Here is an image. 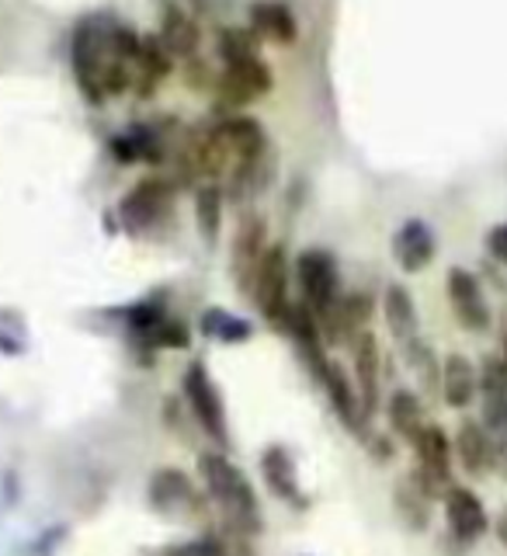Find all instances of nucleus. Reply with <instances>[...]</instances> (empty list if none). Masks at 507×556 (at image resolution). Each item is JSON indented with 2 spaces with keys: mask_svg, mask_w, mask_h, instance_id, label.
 I'll use <instances>...</instances> for the list:
<instances>
[{
  "mask_svg": "<svg viewBox=\"0 0 507 556\" xmlns=\"http://www.w3.org/2000/svg\"><path fill=\"white\" fill-rule=\"evenodd\" d=\"M261 477H265L268 491L278 501L292 504V508H306V494L300 486V473H295V459L286 445H268L261 452Z\"/></svg>",
  "mask_w": 507,
  "mask_h": 556,
  "instance_id": "nucleus-14",
  "label": "nucleus"
},
{
  "mask_svg": "<svg viewBox=\"0 0 507 556\" xmlns=\"http://www.w3.org/2000/svg\"><path fill=\"white\" fill-rule=\"evenodd\" d=\"M456 456L469 477H483L494 469V452H491V434L480 421H466L456 434Z\"/></svg>",
  "mask_w": 507,
  "mask_h": 556,
  "instance_id": "nucleus-19",
  "label": "nucleus"
},
{
  "mask_svg": "<svg viewBox=\"0 0 507 556\" xmlns=\"http://www.w3.org/2000/svg\"><path fill=\"white\" fill-rule=\"evenodd\" d=\"M448 303H452V309H456V320L466 330H473V334L491 330L494 313H491V303H486L483 286L473 271H466V268L448 271Z\"/></svg>",
  "mask_w": 507,
  "mask_h": 556,
  "instance_id": "nucleus-9",
  "label": "nucleus"
},
{
  "mask_svg": "<svg viewBox=\"0 0 507 556\" xmlns=\"http://www.w3.org/2000/svg\"><path fill=\"white\" fill-rule=\"evenodd\" d=\"M486 248H491L494 261H500V265L507 268V223L494 226L491 237H486Z\"/></svg>",
  "mask_w": 507,
  "mask_h": 556,
  "instance_id": "nucleus-31",
  "label": "nucleus"
},
{
  "mask_svg": "<svg viewBox=\"0 0 507 556\" xmlns=\"http://www.w3.org/2000/svg\"><path fill=\"white\" fill-rule=\"evenodd\" d=\"M497 535H500V543L507 546V511L500 515V521H497Z\"/></svg>",
  "mask_w": 507,
  "mask_h": 556,
  "instance_id": "nucleus-32",
  "label": "nucleus"
},
{
  "mask_svg": "<svg viewBox=\"0 0 507 556\" xmlns=\"http://www.w3.org/2000/svg\"><path fill=\"white\" fill-rule=\"evenodd\" d=\"M199 477L205 494L213 497L223 521L237 535H257L265 518H261V504L254 497L251 480L243 477V469L226 459V452H202L199 456Z\"/></svg>",
  "mask_w": 507,
  "mask_h": 556,
  "instance_id": "nucleus-2",
  "label": "nucleus"
},
{
  "mask_svg": "<svg viewBox=\"0 0 507 556\" xmlns=\"http://www.w3.org/2000/svg\"><path fill=\"white\" fill-rule=\"evenodd\" d=\"M295 278H300L303 303L309 306V313L317 320L341 300V295H338V289H341L338 261L330 257L327 251H320V248L300 254V261H295Z\"/></svg>",
  "mask_w": 507,
  "mask_h": 556,
  "instance_id": "nucleus-6",
  "label": "nucleus"
},
{
  "mask_svg": "<svg viewBox=\"0 0 507 556\" xmlns=\"http://www.w3.org/2000/svg\"><path fill=\"white\" fill-rule=\"evenodd\" d=\"M271 91V70L265 60H243V63H230L226 74L219 80V98L226 104H248L257 101L261 94Z\"/></svg>",
  "mask_w": 507,
  "mask_h": 556,
  "instance_id": "nucleus-13",
  "label": "nucleus"
},
{
  "mask_svg": "<svg viewBox=\"0 0 507 556\" xmlns=\"http://www.w3.org/2000/svg\"><path fill=\"white\" fill-rule=\"evenodd\" d=\"M407 355H410V365H414L417 379H421V387L424 390H442V365L434 362L431 348L421 344V341H414V344H407Z\"/></svg>",
  "mask_w": 507,
  "mask_h": 556,
  "instance_id": "nucleus-28",
  "label": "nucleus"
},
{
  "mask_svg": "<svg viewBox=\"0 0 507 556\" xmlns=\"http://www.w3.org/2000/svg\"><path fill=\"white\" fill-rule=\"evenodd\" d=\"M386 417H390V428L407 442H414L417 434H421V428L428 425L421 400H417L410 390H393L390 404H386Z\"/></svg>",
  "mask_w": 507,
  "mask_h": 556,
  "instance_id": "nucleus-24",
  "label": "nucleus"
},
{
  "mask_svg": "<svg viewBox=\"0 0 507 556\" xmlns=\"http://www.w3.org/2000/svg\"><path fill=\"white\" fill-rule=\"evenodd\" d=\"M199 330L208 341H219V344H243V341H251V334H254V327L248 320L237 317V313H230V309H219V306L202 313Z\"/></svg>",
  "mask_w": 507,
  "mask_h": 556,
  "instance_id": "nucleus-25",
  "label": "nucleus"
},
{
  "mask_svg": "<svg viewBox=\"0 0 507 556\" xmlns=\"http://www.w3.org/2000/svg\"><path fill=\"white\" fill-rule=\"evenodd\" d=\"M251 22H254L257 35H265V39L282 42V46H292L295 35H300L295 17L282 0H257V4L251 8Z\"/></svg>",
  "mask_w": 507,
  "mask_h": 556,
  "instance_id": "nucleus-21",
  "label": "nucleus"
},
{
  "mask_svg": "<svg viewBox=\"0 0 507 556\" xmlns=\"http://www.w3.org/2000/svg\"><path fill=\"white\" fill-rule=\"evenodd\" d=\"M480 396V372L466 355H448L442 362V400L452 410H466Z\"/></svg>",
  "mask_w": 507,
  "mask_h": 556,
  "instance_id": "nucleus-17",
  "label": "nucleus"
},
{
  "mask_svg": "<svg viewBox=\"0 0 507 556\" xmlns=\"http://www.w3.org/2000/svg\"><path fill=\"white\" fill-rule=\"evenodd\" d=\"M170 205H174L170 185L164 178H147V181H139L126 199H122L118 213H122V223H126L132 233H147L170 213Z\"/></svg>",
  "mask_w": 507,
  "mask_h": 556,
  "instance_id": "nucleus-7",
  "label": "nucleus"
},
{
  "mask_svg": "<svg viewBox=\"0 0 507 556\" xmlns=\"http://www.w3.org/2000/svg\"><path fill=\"white\" fill-rule=\"evenodd\" d=\"M156 39H161V46L170 52V56L188 60V56H195V49H199V25L191 22L181 8H167Z\"/></svg>",
  "mask_w": 507,
  "mask_h": 556,
  "instance_id": "nucleus-23",
  "label": "nucleus"
},
{
  "mask_svg": "<svg viewBox=\"0 0 507 556\" xmlns=\"http://www.w3.org/2000/svg\"><path fill=\"white\" fill-rule=\"evenodd\" d=\"M268 251V226L261 216H243V223L237 226V237H233V278L237 286L251 295L254 289V275L261 257Z\"/></svg>",
  "mask_w": 507,
  "mask_h": 556,
  "instance_id": "nucleus-12",
  "label": "nucleus"
},
{
  "mask_svg": "<svg viewBox=\"0 0 507 556\" xmlns=\"http://www.w3.org/2000/svg\"><path fill=\"white\" fill-rule=\"evenodd\" d=\"M213 132L226 147V153H230V161H237V164L265 156V147H268L265 143V129H261V122H254V118H243V115L226 118Z\"/></svg>",
  "mask_w": 507,
  "mask_h": 556,
  "instance_id": "nucleus-15",
  "label": "nucleus"
},
{
  "mask_svg": "<svg viewBox=\"0 0 507 556\" xmlns=\"http://www.w3.org/2000/svg\"><path fill=\"white\" fill-rule=\"evenodd\" d=\"M161 556H230V553H226V543H219L216 535H199V539H191V543L164 549Z\"/></svg>",
  "mask_w": 507,
  "mask_h": 556,
  "instance_id": "nucleus-30",
  "label": "nucleus"
},
{
  "mask_svg": "<svg viewBox=\"0 0 507 556\" xmlns=\"http://www.w3.org/2000/svg\"><path fill=\"white\" fill-rule=\"evenodd\" d=\"M442 501H445L448 532H452V539H459L462 546L477 543V539L491 529V515H486L477 491H469V486H448Z\"/></svg>",
  "mask_w": 507,
  "mask_h": 556,
  "instance_id": "nucleus-10",
  "label": "nucleus"
},
{
  "mask_svg": "<svg viewBox=\"0 0 507 556\" xmlns=\"http://www.w3.org/2000/svg\"><path fill=\"white\" fill-rule=\"evenodd\" d=\"M320 387L327 390V400H330V407H334L338 414V421L347 428V431H355L362 434V404H358V390L352 387V379H347V372L341 369L338 362H330L327 365V372L320 379Z\"/></svg>",
  "mask_w": 507,
  "mask_h": 556,
  "instance_id": "nucleus-18",
  "label": "nucleus"
},
{
  "mask_svg": "<svg viewBox=\"0 0 507 556\" xmlns=\"http://www.w3.org/2000/svg\"><path fill=\"white\" fill-rule=\"evenodd\" d=\"M352 358H355V390H358V404L362 417H369L379 410V387H382V355H379V341L372 330H358L352 341Z\"/></svg>",
  "mask_w": 507,
  "mask_h": 556,
  "instance_id": "nucleus-11",
  "label": "nucleus"
},
{
  "mask_svg": "<svg viewBox=\"0 0 507 556\" xmlns=\"http://www.w3.org/2000/svg\"><path fill=\"white\" fill-rule=\"evenodd\" d=\"M147 497H150V508L170 521H191V518H202V511H205L195 483H191V477L178 466L156 469L150 477Z\"/></svg>",
  "mask_w": 507,
  "mask_h": 556,
  "instance_id": "nucleus-4",
  "label": "nucleus"
},
{
  "mask_svg": "<svg viewBox=\"0 0 507 556\" xmlns=\"http://www.w3.org/2000/svg\"><path fill=\"white\" fill-rule=\"evenodd\" d=\"M393 254L404 271H424L434 257V233L424 219H407L393 237Z\"/></svg>",
  "mask_w": 507,
  "mask_h": 556,
  "instance_id": "nucleus-16",
  "label": "nucleus"
},
{
  "mask_svg": "<svg viewBox=\"0 0 507 556\" xmlns=\"http://www.w3.org/2000/svg\"><path fill=\"white\" fill-rule=\"evenodd\" d=\"M139 341L150 344V348H188L191 344V334H188V327L181 320L164 317L161 324H153Z\"/></svg>",
  "mask_w": 507,
  "mask_h": 556,
  "instance_id": "nucleus-29",
  "label": "nucleus"
},
{
  "mask_svg": "<svg viewBox=\"0 0 507 556\" xmlns=\"http://www.w3.org/2000/svg\"><path fill=\"white\" fill-rule=\"evenodd\" d=\"M185 400L191 407V417H195V425L213 439L216 445H226L230 442V431H226V407H223V396L216 390L213 376H208V369L202 362H191L185 369Z\"/></svg>",
  "mask_w": 507,
  "mask_h": 556,
  "instance_id": "nucleus-5",
  "label": "nucleus"
},
{
  "mask_svg": "<svg viewBox=\"0 0 507 556\" xmlns=\"http://www.w3.org/2000/svg\"><path fill=\"white\" fill-rule=\"evenodd\" d=\"M219 56L230 63H243L257 56V39L248 28H223L219 31Z\"/></svg>",
  "mask_w": 507,
  "mask_h": 556,
  "instance_id": "nucleus-27",
  "label": "nucleus"
},
{
  "mask_svg": "<svg viewBox=\"0 0 507 556\" xmlns=\"http://www.w3.org/2000/svg\"><path fill=\"white\" fill-rule=\"evenodd\" d=\"M414 452H417V477L424 480V486L434 494V497H442L448 491V469H452V442H448V434L439 428V425H424L421 434L410 442Z\"/></svg>",
  "mask_w": 507,
  "mask_h": 556,
  "instance_id": "nucleus-8",
  "label": "nucleus"
},
{
  "mask_svg": "<svg viewBox=\"0 0 507 556\" xmlns=\"http://www.w3.org/2000/svg\"><path fill=\"white\" fill-rule=\"evenodd\" d=\"M195 223L208 243L219 240V226H223V191L219 185H199L195 188Z\"/></svg>",
  "mask_w": 507,
  "mask_h": 556,
  "instance_id": "nucleus-26",
  "label": "nucleus"
},
{
  "mask_svg": "<svg viewBox=\"0 0 507 556\" xmlns=\"http://www.w3.org/2000/svg\"><path fill=\"white\" fill-rule=\"evenodd\" d=\"M251 300L257 303L261 317H265L271 327L282 330L289 324V309H292V300H289V257H286V248H278V243H275V248H268L265 257H261Z\"/></svg>",
  "mask_w": 507,
  "mask_h": 556,
  "instance_id": "nucleus-3",
  "label": "nucleus"
},
{
  "mask_svg": "<svg viewBox=\"0 0 507 556\" xmlns=\"http://www.w3.org/2000/svg\"><path fill=\"white\" fill-rule=\"evenodd\" d=\"M382 313H386V327L390 334L400 344H414L417 341V306H414V295L407 292V286H390L386 289V300H382Z\"/></svg>",
  "mask_w": 507,
  "mask_h": 556,
  "instance_id": "nucleus-22",
  "label": "nucleus"
},
{
  "mask_svg": "<svg viewBox=\"0 0 507 556\" xmlns=\"http://www.w3.org/2000/svg\"><path fill=\"white\" fill-rule=\"evenodd\" d=\"M139 42L129 28L115 25L109 14L84 17L74 31V70L84 94L101 104L109 94L129 87L132 60H139Z\"/></svg>",
  "mask_w": 507,
  "mask_h": 556,
  "instance_id": "nucleus-1",
  "label": "nucleus"
},
{
  "mask_svg": "<svg viewBox=\"0 0 507 556\" xmlns=\"http://www.w3.org/2000/svg\"><path fill=\"white\" fill-rule=\"evenodd\" d=\"M500 344H504V355H500V358L507 362V324H504V338H500Z\"/></svg>",
  "mask_w": 507,
  "mask_h": 556,
  "instance_id": "nucleus-33",
  "label": "nucleus"
},
{
  "mask_svg": "<svg viewBox=\"0 0 507 556\" xmlns=\"http://www.w3.org/2000/svg\"><path fill=\"white\" fill-rule=\"evenodd\" d=\"M439 501L434 497L424 480L417 477V469H410V473L396 483V511L404 515V521L414 529V532H421L428 529V521H431V504Z\"/></svg>",
  "mask_w": 507,
  "mask_h": 556,
  "instance_id": "nucleus-20",
  "label": "nucleus"
}]
</instances>
